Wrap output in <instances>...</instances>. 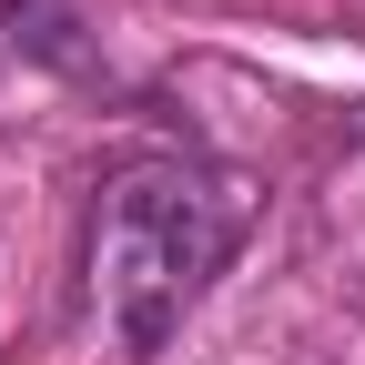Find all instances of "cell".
<instances>
[{
    "instance_id": "cell-1",
    "label": "cell",
    "mask_w": 365,
    "mask_h": 365,
    "mask_svg": "<svg viewBox=\"0 0 365 365\" xmlns=\"http://www.w3.org/2000/svg\"><path fill=\"white\" fill-rule=\"evenodd\" d=\"M234 254V193L193 163H122L91 203V314L122 365H153Z\"/></svg>"
}]
</instances>
